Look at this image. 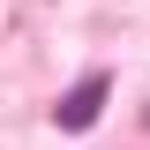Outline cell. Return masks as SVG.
<instances>
[{
  "mask_svg": "<svg viewBox=\"0 0 150 150\" xmlns=\"http://www.w3.org/2000/svg\"><path fill=\"white\" fill-rule=\"evenodd\" d=\"M105 98H112V83H105V75H83V83H75V90L53 105V120H60L68 135H83V128L98 120V105H105Z\"/></svg>",
  "mask_w": 150,
  "mask_h": 150,
  "instance_id": "cell-1",
  "label": "cell"
}]
</instances>
